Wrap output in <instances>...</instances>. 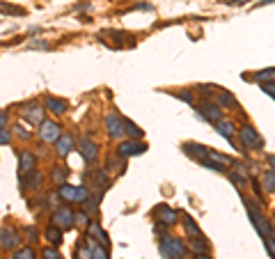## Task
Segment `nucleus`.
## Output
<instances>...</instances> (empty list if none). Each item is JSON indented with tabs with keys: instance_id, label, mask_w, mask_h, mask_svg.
Instances as JSON below:
<instances>
[{
	"instance_id": "nucleus-25",
	"label": "nucleus",
	"mask_w": 275,
	"mask_h": 259,
	"mask_svg": "<svg viewBox=\"0 0 275 259\" xmlns=\"http://www.w3.org/2000/svg\"><path fill=\"white\" fill-rule=\"evenodd\" d=\"M261 181H264V188L268 190V193H275V172L273 170H270V172H264Z\"/></svg>"
},
{
	"instance_id": "nucleus-43",
	"label": "nucleus",
	"mask_w": 275,
	"mask_h": 259,
	"mask_svg": "<svg viewBox=\"0 0 275 259\" xmlns=\"http://www.w3.org/2000/svg\"><path fill=\"white\" fill-rule=\"evenodd\" d=\"M7 124V113H0V129H5Z\"/></svg>"
},
{
	"instance_id": "nucleus-14",
	"label": "nucleus",
	"mask_w": 275,
	"mask_h": 259,
	"mask_svg": "<svg viewBox=\"0 0 275 259\" xmlns=\"http://www.w3.org/2000/svg\"><path fill=\"white\" fill-rule=\"evenodd\" d=\"M69 103L65 99H58V96H46V110H50L53 115H65Z\"/></svg>"
},
{
	"instance_id": "nucleus-4",
	"label": "nucleus",
	"mask_w": 275,
	"mask_h": 259,
	"mask_svg": "<svg viewBox=\"0 0 275 259\" xmlns=\"http://www.w3.org/2000/svg\"><path fill=\"white\" fill-rule=\"evenodd\" d=\"M197 115H200L204 122L209 124H218L223 120V110H220L218 103H211V101H204V103L197 106Z\"/></svg>"
},
{
	"instance_id": "nucleus-33",
	"label": "nucleus",
	"mask_w": 275,
	"mask_h": 259,
	"mask_svg": "<svg viewBox=\"0 0 275 259\" xmlns=\"http://www.w3.org/2000/svg\"><path fill=\"white\" fill-rule=\"evenodd\" d=\"M96 202H99L96 197H87L85 199V211L87 214H96V211H99V204H96Z\"/></svg>"
},
{
	"instance_id": "nucleus-8",
	"label": "nucleus",
	"mask_w": 275,
	"mask_h": 259,
	"mask_svg": "<svg viewBox=\"0 0 275 259\" xmlns=\"http://www.w3.org/2000/svg\"><path fill=\"white\" fill-rule=\"evenodd\" d=\"M105 129H108L110 138H122V135H124V122H122L120 115L110 113L108 117H105Z\"/></svg>"
},
{
	"instance_id": "nucleus-49",
	"label": "nucleus",
	"mask_w": 275,
	"mask_h": 259,
	"mask_svg": "<svg viewBox=\"0 0 275 259\" xmlns=\"http://www.w3.org/2000/svg\"><path fill=\"white\" fill-rule=\"evenodd\" d=\"M273 225H275V218H273Z\"/></svg>"
},
{
	"instance_id": "nucleus-35",
	"label": "nucleus",
	"mask_w": 275,
	"mask_h": 259,
	"mask_svg": "<svg viewBox=\"0 0 275 259\" xmlns=\"http://www.w3.org/2000/svg\"><path fill=\"white\" fill-rule=\"evenodd\" d=\"M264 243H266V250L270 252V257H275V236H264Z\"/></svg>"
},
{
	"instance_id": "nucleus-24",
	"label": "nucleus",
	"mask_w": 275,
	"mask_h": 259,
	"mask_svg": "<svg viewBox=\"0 0 275 259\" xmlns=\"http://www.w3.org/2000/svg\"><path fill=\"white\" fill-rule=\"evenodd\" d=\"M184 225H186V232H188L190 236H202L200 225H197L193 218H188V216H186V218H184Z\"/></svg>"
},
{
	"instance_id": "nucleus-2",
	"label": "nucleus",
	"mask_w": 275,
	"mask_h": 259,
	"mask_svg": "<svg viewBox=\"0 0 275 259\" xmlns=\"http://www.w3.org/2000/svg\"><path fill=\"white\" fill-rule=\"evenodd\" d=\"M160 252H163L165 259H184L186 257V243L181 239H175V236L165 234L160 239Z\"/></svg>"
},
{
	"instance_id": "nucleus-45",
	"label": "nucleus",
	"mask_w": 275,
	"mask_h": 259,
	"mask_svg": "<svg viewBox=\"0 0 275 259\" xmlns=\"http://www.w3.org/2000/svg\"><path fill=\"white\" fill-rule=\"evenodd\" d=\"M266 163L273 165V172H275V156H266Z\"/></svg>"
},
{
	"instance_id": "nucleus-1",
	"label": "nucleus",
	"mask_w": 275,
	"mask_h": 259,
	"mask_svg": "<svg viewBox=\"0 0 275 259\" xmlns=\"http://www.w3.org/2000/svg\"><path fill=\"white\" fill-rule=\"evenodd\" d=\"M245 202V209H248V216H250V220H252V225H255V229L259 232L261 236H270L273 234V227H270V223L266 220V216L261 214V209L252 202V199H243Z\"/></svg>"
},
{
	"instance_id": "nucleus-31",
	"label": "nucleus",
	"mask_w": 275,
	"mask_h": 259,
	"mask_svg": "<svg viewBox=\"0 0 275 259\" xmlns=\"http://www.w3.org/2000/svg\"><path fill=\"white\" fill-rule=\"evenodd\" d=\"M28 184H30V188H39V184H41V175H39V172L32 170L30 175H28Z\"/></svg>"
},
{
	"instance_id": "nucleus-18",
	"label": "nucleus",
	"mask_w": 275,
	"mask_h": 259,
	"mask_svg": "<svg viewBox=\"0 0 275 259\" xmlns=\"http://www.w3.org/2000/svg\"><path fill=\"white\" fill-rule=\"evenodd\" d=\"M215 131H218V135H223L225 140H232L234 138V126H232V122H223L220 120L218 124H213Z\"/></svg>"
},
{
	"instance_id": "nucleus-32",
	"label": "nucleus",
	"mask_w": 275,
	"mask_h": 259,
	"mask_svg": "<svg viewBox=\"0 0 275 259\" xmlns=\"http://www.w3.org/2000/svg\"><path fill=\"white\" fill-rule=\"evenodd\" d=\"M87 197H90V190H87V186H78V188H76V202H85Z\"/></svg>"
},
{
	"instance_id": "nucleus-34",
	"label": "nucleus",
	"mask_w": 275,
	"mask_h": 259,
	"mask_svg": "<svg viewBox=\"0 0 275 259\" xmlns=\"http://www.w3.org/2000/svg\"><path fill=\"white\" fill-rule=\"evenodd\" d=\"M177 96H179L181 101H186V103H190V106L195 103V96L190 94V90H179V92H177Z\"/></svg>"
},
{
	"instance_id": "nucleus-38",
	"label": "nucleus",
	"mask_w": 275,
	"mask_h": 259,
	"mask_svg": "<svg viewBox=\"0 0 275 259\" xmlns=\"http://www.w3.org/2000/svg\"><path fill=\"white\" fill-rule=\"evenodd\" d=\"M14 133L19 135L21 140H28V138H30V131H25V129H23V126H21V124H16V126H14Z\"/></svg>"
},
{
	"instance_id": "nucleus-15",
	"label": "nucleus",
	"mask_w": 275,
	"mask_h": 259,
	"mask_svg": "<svg viewBox=\"0 0 275 259\" xmlns=\"http://www.w3.org/2000/svg\"><path fill=\"white\" fill-rule=\"evenodd\" d=\"M74 149V138H71L69 133L60 135L58 138V147H55V151H58V156H69V151Z\"/></svg>"
},
{
	"instance_id": "nucleus-42",
	"label": "nucleus",
	"mask_w": 275,
	"mask_h": 259,
	"mask_svg": "<svg viewBox=\"0 0 275 259\" xmlns=\"http://www.w3.org/2000/svg\"><path fill=\"white\" fill-rule=\"evenodd\" d=\"M76 220H78L80 225H87L90 220H87V214H76Z\"/></svg>"
},
{
	"instance_id": "nucleus-27",
	"label": "nucleus",
	"mask_w": 275,
	"mask_h": 259,
	"mask_svg": "<svg viewBox=\"0 0 275 259\" xmlns=\"http://www.w3.org/2000/svg\"><path fill=\"white\" fill-rule=\"evenodd\" d=\"M218 103L220 106H232V108H236V106H239V103H236V99L230 94V92H218Z\"/></svg>"
},
{
	"instance_id": "nucleus-3",
	"label": "nucleus",
	"mask_w": 275,
	"mask_h": 259,
	"mask_svg": "<svg viewBox=\"0 0 275 259\" xmlns=\"http://www.w3.org/2000/svg\"><path fill=\"white\" fill-rule=\"evenodd\" d=\"M239 138H241V142H243L245 147H250V149H261V147H264L261 135L257 133V129L255 126H250V124H245L243 129L239 131Z\"/></svg>"
},
{
	"instance_id": "nucleus-41",
	"label": "nucleus",
	"mask_w": 275,
	"mask_h": 259,
	"mask_svg": "<svg viewBox=\"0 0 275 259\" xmlns=\"http://www.w3.org/2000/svg\"><path fill=\"white\" fill-rule=\"evenodd\" d=\"M48 41H44V39H39V41H32L30 44V48H48Z\"/></svg>"
},
{
	"instance_id": "nucleus-26",
	"label": "nucleus",
	"mask_w": 275,
	"mask_h": 259,
	"mask_svg": "<svg viewBox=\"0 0 275 259\" xmlns=\"http://www.w3.org/2000/svg\"><path fill=\"white\" fill-rule=\"evenodd\" d=\"M0 12L3 14H14V16H23L25 10L23 7H16V5H5V3H0Z\"/></svg>"
},
{
	"instance_id": "nucleus-7",
	"label": "nucleus",
	"mask_w": 275,
	"mask_h": 259,
	"mask_svg": "<svg viewBox=\"0 0 275 259\" xmlns=\"http://www.w3.org/2000/svg\"><path fill=\"white\" fill-rule=\"evenodd\" d=\"M19 243H21V239H19V234H16V229H12V227L0 229V248L3 250H16Z\"/></svg>"
},
{
	"instance_id": "nucleus-40",
	"label": "nucleus",
	"mask_w": 275,
	"mask_h": 259,
	"mask_svg": "<svg viewBox=\"0 0 275 259\" xmlns=\"http://www.w3.org/2000/svg\"><path fill=\"white\" fill-rule=\"evenodd\" d=\"M10 142V129H0V145Z\"/></svg>"
},
{
	"instance_id": "nucleus-47",
	"label": "nucleus",
	"mask_w": 275,
	"mask_h": 259,
	"mask_svg": "<svg viewBox=\"0 0 275 259\" xmlns=\"http://www.w3.org/2000/svg\"><path fill=\"white\" fill-rule=\"evenodd\" d=\"M225 3H232V5H241L243 0H225Z\"/></svg>"
},
{
	"instance_id": "nucleus-20",
	"label": "nucleus",
	"mask_w": 275,
	"mask_h": 259,
	"mask_svg": "<svg viewBox=\"0 0 275 259\" xmlns=\"http://www.w3.org/2000/svg\"><path fill=\"white\" fill-rule=\"evenodd\" d=\"M58 195H60L62 199H67V202H76V188L69 184H62L60 188H58Z\"/></svg>"
},
{
	"instance_id": "nucleus-11",
	"label": "nucleus",
	"mask_w": 275,
	"mask_h": 259,
	"mask_svg": "<svg viewBox=\"0 0 275 259\" xmlns=\"http://www.w3.org/2000/svg\"><path fill=\"white\" fill-rule=\"evenodd\" d=\"M147 151V145L145 142H135V140H126V142H122L120 149H117V154L120 156H135V154H145Z\"/></svg>"
},
{
	"instance_id": "nucleus-39",
	"label": "nucleus",
	"mask_w": 275,
	"mask_h": 259,
	"mask_svg": "<svg viewBox=\"0 0 275 259\" xmlns=\"http://www.w3.org/2000/svg\"><path fill=\"white\" fill-rule=\"evenodd\" d=\"M25 236H28V241H37L39 232H37V227H28V229H25Z\"/></svg>"
},
{
	"instance_id": "nucleus-10",
	"label": "nucleus",
	"mask_w": 275,
	"mask_h": 259,
	"mask_svg": "<svg viewBox=\"0 0 275 259\" xmlns=\"http://www.w3.org/2000/svg\"><path fill=\"white\" fill-rule=\"evenodd\" d=\"M154 216H156V220H158V223H163V225H175L177 218H179V214H177L175 209H170L168 204H158V206H156Z\"/></svg>"
},
{
	"instance_id": "nucleus-19",
	"label": "nucleus",
	"mask_w": 275,
	"mask_h": 259,
	"mask_svg": "<svg viewBox=\"0 0 275 259\" xmlns=\"http://www.w3.org/2000/svg\"><path fill=\"white\" fill-rule=\"evenodd\" d=\"M250 80H257V83H273L275 80V69H261L257 74L250 76Z\"/></svg>"
},
{
	"instance_id": "nucleus-17",
	"label": "nucleus",
	"mask_w": 275,
	"mask_h": 259,
	"mask_svg": "<svg viewBox=\"0 0 275 259\" xmlns=\"http://www.w3.org/2000/svg\"><path fill=\"white\" fill-rule=\"evenodd\" d=\"M46 241H48L53 248H55V245H60L62 243V229L55 227V225H53V227H46Z\"/></svg>"
},
{
	"instance_id": "nucleus-9",
	"label": "nucleus",
	"mask_w": 275,
	"mask_h": 259,
	"mask_svg": "<svg viewBox=\"0 0 275 259\" xmlns=\"http://www.w3.org/2000/svg\"><path fill=\"white\" fill-rule=\"evenodd\" d=\"M78 151H80V156H83V161H87V163L96 161V156H99V147H96L90 138H80Z\"/></svg>"
},
{
	"instance_id": "nucleus-29",
	"label": "nucleus",
	"mask_w": 275,
	"mask_h": 259,
	"mask_svg": "<svg viewBox=\"0 0 275 259\" xmlns=\"http://www.w3.org/2000/svg\"><path fill=\"white\" fill-rule=\"evenodd\" d=\"M227 177H230V181H234L236 188H241V186L245 184V177L239 175V172H234V170H230V172H227Z\"/></svg>"
},
{
	"instance_id": "nucleus-37",
	"label": "nucleus",
	"mask_w": 275,
	"mask_h": 259,
	"mask_svg": "<svg viewBox=\"0 0 275 259\" xmlns=\"http://www.w3.org/2000/svg\"><path fill=\"white\" fill-rule=\"evenodd\" d=\"M261 90H264L270 99H275V80L273 83H261Z\"/></svg>"
},
{
	"instance_id": "nucleus-6",
	"label": "nucleus",
	"mask_w": 275,
	"mask_h": 259,
	"mask_svg": "<svg viewBox=\"0 0 275 259\" xmlns=\"http://www.w3.org/2000/svg\"><path fill=\"white\" fill-rule=\"evenodd\" d=\"M60 138V126L55 124V122H48L44 120L39 124V140L41 142H58Z\"/></svg>"
},
{
	"instance_id": "nucleus-22",
	"label": "nucleus",
	"mask_w": 275,
	"mask_h": 259,
	"mask_svg": "<svg viewBox=\"0 0 275 259\" xmlns=\"http://www.w3.org/2000/svg\"><path fill=\"white\" fill-rule=\"evenodd\" d=\"M124 122V133H129L131 138H142V129L138 124H133L131 120H122Z\"/></svg>"
},
{
	"instance_id": "nucleus-16",
	"label": "nucleus",
	"mask_w": 275,
	"mask_h": 259,
	"mask_svg": "<svg viewBox=\"0 0 275 259\" xmlns=\"http://www.w3.org/2000/svg\"><path fill=\"white\" fill-rule=\"evenodd\" d=\"M44 113L46 110L41 106H32L30 110H25V120L30 122V124H41L44 122Z\"/></svg>"
},
{
	"instance_id": "nucleus-23",
	"label": "nucleus",
	"mask_w": 275,
	"mask_h": 259,
	"mask_svg": "<svg viewBox=\"0 0 275 259\" xmlns=\"http://www.w3.org/2000/svg\"><path fill=\"white\" fill-rule=\"evenodd\" d=\"M190 250H195V252H206L209 250V243L204 241V236H195V239H190Z\"/></svg>"
},
{
	"instance_id": "nucleus-36",
	"label": "nucleus",
	"mask_w": 275,
	"mask_h": 259,
	"mask_svg": "<svg viewBox=\"0 0 275 259\" xmlns=\"http://www.w3.org/2000/svg\"><path fill=\"white\" fill-rule=\"evenodd\" d=\"M44 259H65L55 248H44Z\"/></svg>"
},
{
	"instance_id": "nucleus-5",
	"label": "nucleus",
	"mask_w": 275,
	"mask_h": 259,
	"mask_svg": "<svg viewBox=\"0 0 275 259\" xmlns=\"http://www.w3.org/2000/svg\"><path fill=\"white\" fill-rule=\"evenodd\" d=\"M74 220H76V214L69 209V206H58L53 214V225L55 227H60V229H71L74 227Z\"/></svg>"
},
{
	"instance_id": "nucleus-30",
	"label": "nucleus",
	"mask_w": 275,
	"mask_h": 259,
	"mask_svg": "<svg viewBox=\"0 0 275 259\" xmlns=\"http://www.w3.org/2000/svg\"><path fill=\"white\" fill-rule=\"evenodd\" d=\"M92 259H108V250L101 245H92Z\"/></svg>"
},
{
	"instance_id": "nucleus-28",
	"label": "nucleus",
	"mask_w": 275,
	"mask_h": 259,
	"mask_svg": "<svg viewBox=\"0 0 275 259\" xmlns=\"http://www.w3.org/2000/svg\"><path fill=\"white\" fill-rule=\"evenodd\" d=\"M12 259H35V250H32V248L14 250V257H12Z\"/></svg>"
},
{
	"instance_id": "nucleus-12",
	"label": "nucleus",
	"mask_w": 275,
	"mask_h": 259,
	"mask_svg": "<svg viewBox=\"0 0 275 259\" xmlns=\"http://www.w3.org/2000/svg\"><path fill=\"white\" fill-rule=\"evenodd\" d=\"M184 151L190 156V159L200 161V163H204V161H209V149L202 145H197V142H184Z\"/></svg>"
},
{
	"instance_id": "nucleus-13",
	"label": "nucleus",
	"mask_w": 275,
	"mask_h": 259,
	"mask_svg": "<svg viewBox=\"0 0 275 259\" xmlns=\"http://www.w3.org/2000/svg\"><path fill=\"white\" fill-rule=\"evenodd\" d=\"M35 170V154L30 151H19V175L25 177Z\"/></svg>"
},
{
	"instance_id": "nucleus-21",
	"label": "nucleus",
	"mask_w": 275,
	"mask_h": 259,
	"mask_svg": "<svg viewBox=\"0 0 275 259\" xmlns=\"http://www.w3.org/2000/svg\"><path fill=\"white\" fill-rule=\"evenodd\" d=\"M67 175H69V172H67L65 168H62V165H55L53 168V172H50V177H53V184H58V186H62L67 181Z\"/></svg>"
},
{
	"instance_id": "nucleus-44",
	"label": "nucleus",
	"mask_w": 275,
	"mask_h": 259,
	"mask_svg": "<svg viewBox=\"0 0 275 259\" xmlns=\"http://www.w3.org/2000/svg\"><path fill=\"white\" fill-rule=\"evenodd\" d=\"M252 188H255V193H257V195H259V197H261V186H259V184H257V181H252Z\"/></svg>"
},
{
	"instance_id": "nucleus-46",
	"label": "nucleus",
	"mask_w": 275,
	"mask_h": 259,
	"mask_svg": "<svg viewBox=\"0 0 275 259\" xmlns=\"http://www.w3.org/2000/svg\"><path fill=\"white\" fill-rule=\"evenodd\" d=\"M195 259H211V257H209V252H202V254H197Z\"/></svg>"
},
{
	"instance_id": "nucleus-48",
	"label": "nucleus",
	"mask_w": 275,
	"mask_h": 259,
	"mask_svg": "<svg viewBox=\"0 0 275 259\" xmlns=\"http://www.w3.org/2000/svg\"><path fill=\"white\" fill-rule=\"evenodd\" d=\"M261 3H275V0H261Z\"/></svg>"
}]
</instances>
